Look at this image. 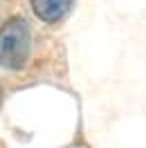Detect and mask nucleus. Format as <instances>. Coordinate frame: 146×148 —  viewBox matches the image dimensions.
<instances>
[{
    "label": "nucleus",
    "instance_id": "1",
    "mask_svg": "<svg viewBox=\"0 0 146 148\" xmlns=\"http://www.w3.org/2000/svg\"><path fill=\"white\" fill-rule=\"evenodd\" d=\"M32 34L23 18H9L0 27V67L20 70L29 61Z\"/></svg>",
    "mask_w": 146,
    "mask_h": 148
},
{
    "label": "nucleus",
    "instance_id": "2",
    "mask_svg": "<svg viewBox=\"0 0 146 148\" xmlns=\"http://www.w3.org/2000/svg\"><path fill=\"white\" fill-rule=\"evenodd\" d=\"M72 0H32V9L43 23H56L70 11Z\"/></svg>",
    "mask_w": 146,
    "mask_h": 148
},
{
    "label": "nucleus",
    "instance_id": "3",
    "mask_svg": "<svg viewBox=\"0 0 146 148\" xmlns=\"http://www.w3.org/2000/svg\"><path fill=\"white\" fill-rule=\"evenodd\" d=\"M0 99H2V90H0Z\"/></svg>",
    "mask_w": 146,
    "mask_h": 148
}]
</instances>
